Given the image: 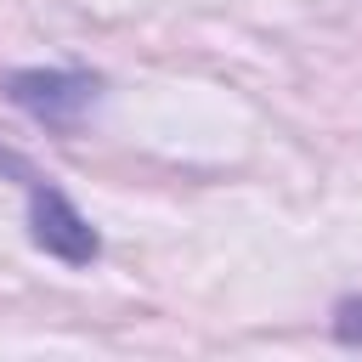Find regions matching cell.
Returning <instances> with one entry per match:
<instances>
[{"mask_svg":"<svg viewBox=\"0 0 362 362\" xmlns=\"http://www.w3.org/2000/svg\"><path fill=\"white\" fill-rule=\"evenodd\" d=\"M96 90H102V79L79 74V68H17V74H6V96L51 130H68L96 102Z\"/></svg>","mask_w":362,"mask_h":362,"instance_id":"1","label":"cell"},{"mask_svg":"<svg viewBox=\"0 0 362 362\" xmlns=\"http://www.w3.org/2000/svg\"><path fill=\"white\" fill-rule=\"evenodd\" d=\"M23 192H28V232H34V243L45 249V255H57V260H68V266H90L96 260V232H90V221L45 181V175H34V170H23Z\"/></svg>","mask_w":362,"mask_h":362,"instance_id":"2","label":"cell"},{"mask_svg":"<svg viewBox=\"0 0 362 362\" xmlns=\"http://www.w3.org/2000/svg\"><path fill=\"white\" fill-rule=\"evenodd\" d=\"M334 328H339V339H345V345H362V300H345V305H339V317H334Z\"/></svg>","mask_w":362,"mask_h":362,"instance_id":"3","label":"cell"},{"mask_svg":"<svg viewBox=\"0 0 362 362\" xmlns=\"http://www.w3.org/2000/svg\"><path fill=\"white\" fill-rule=\"evenodd\" d=\"M23 170H28V164H23L11 147H0V175H17V181H23Z\"/></svg>","mask_w":362,"mask_h":362,"instance_id":"4","label":"cell"}]
</instances>
